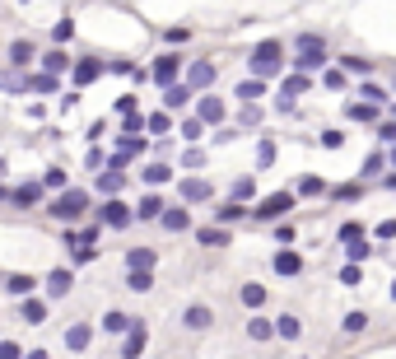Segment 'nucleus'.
<instances>
[{
  "mask_svg": "<svg viewBox=\"0 0 396 359\" xmlns=\"http://www.w3.org/2000/svg\"><path fill=\"white\" fill-rule=\"evenodd\" d=\"M350 117H354V122H373V117H378V108H373V103H354Z\"/></svg>",
  "mask_w": 396,
  "mask_h": 359,
  "instance_id": "nucleus-46",
  "label": "nucleus"
},
{
  "mask_svg": "<svg viewBox=\"0 0 396 359\" xmlns=\"http://www.w3.org/2000/svg\"><path fill=\"white\" fill-rule=\"evenodd\" d=\"M378 238H396V219H387V224H378Z\"/></svg>",
  "mask_w": 396,
  "mask_h": 359,
  "instance_id": "nucleus-58",
  "label": "nucleus"
},
{
  "mask_svg": "<svg viewBox=\"0 0 396 359\" xmlns=\"http://www.w3.org/2000/svg\"><path fill=\"white\" fill-rule=\"evenodd\" d=\"M168 126H173V122H168V117H164V112H154V117H150V131H154V136H164V131H168Z\"/></svg>",
  "mask_w": 396,
  "mask_h": 359,
  "instance_id": "nucleus-54",
  "label": "nucleus"
},
{
  "mask_svg": "<svg viewBox=\"0 0 396 359\" xmlns=\"http://www.w3.org/2000/svg\"><path fill=\"white\" fill-rule=\"evenodd\" d=\"M299 271H303L299 252H275V276H299Z\"/></svg>",
  "mask_w": 396,
  "mask_h": 359,
  "instance_id": "nucleus-15",
  "label": "nucleus"
},
{
  "mask_svg": "<svg viewBox=\"0 0 396 359\" xmlns=\"http://www.w3.org/2000/svg\"><path fill=\"white\" fill-rule=\"evenodd\" d=\"M0 177H5V159H0Z\"/></svg>",
  "mask_w": 396,
  "mask_h": 359,
  "instance_id": "nucleus-62",
  "label": "nucleus"
},
{
  "mask_svg": "<svg viewBox=\"0 0 396 359\" xmlns=\"http://www.w3.org/2000/svg\"><path fill=\"white\" fill-rule=\"evenodd\" d=\"M392 298H396V285H392Z\"/></svg>",
  "mask_w": 396,
  "mask_h": 359,
  "instance_id": "nucleus-63",
  "label": "nucleus"
},
{
  "mask_svg": "<svg viewBox=\"0 0 396 359\" xmlns=\"http://www.w3.org/2000/svg\"><path fill=\"white\" fill-rule=\"evenodd\" d=\"M182 163H187V168H200V163H205V154H200V150H187Z\"/></svg>",
  "mask_w": 396,
  "mask_h": 359,
  "instance_id": "nucleus-55",
  "label": "nucleus"
},
{
  "mask_svg": "<svg viewBox=\"0 0 396 359\" xmlns=\"http://www.w3.org/2000/svg\"><path fill=\"white\" fill-rule=\"evenodd\" d=\"M308 84H312L308 75H290V79H285V89H280V112H290V108H294V98L308 94Z\"/></svg>",
  "mask_w": 396,
  "mask_h": 359,
  "instance_id": "nucleus-6",
  "label": "nucleus"
},
{
  "mask_svg": "<svg viewBox=\"0 0 396 359\" xmlns=\"http://www.w3.org/2000/svg\"><path fill=\"white\" fill-rule=\"evenodd\" d=\"M196 238L205 243V248H224V243H229V234H224V229H196Z\"/></svg>",
  "mask_w": 396,
  "mask_h": 359,
  "instance_id": "nucleus-33",
  "label": "nucleus"
},
{
  "mask_svg": "<svg viewBox=\"0 0 396 359\" xmlns=\"http://www.w3.org/2000/svg\"><path fill=\"white\" fill-rule=\"evenodd\" d=\"M89 341H93V327H89V322H75V327L65 331V345H70V350H89Z\"/></svg>",
  "mask_w": 396,
  "mask_h": 359,
  "instance_id": "nucleus-17",
  "label": "nucleus"
},
{
  "mask_svg": "<svg viewBox=\"0 0 396 359\" xmlns=\"http://www.w3.org/2000/svg\"><path fill=\"white\" fill-rule=\"evenodd\" d=\"M42 317H47V308H42V303H38V298H24V322H29V327H38Z\"/></svg>",
  "mask_w": 396,
  "mask_h": 359,
  "instance_id": "nucleus-34",
  "label": "nucleus"
},
{
  "mask_svg": "<svg viewBox=\"0 0 396 359\" xmlns=\"http://www.w3.org/2000/svg\"><path fill=\"white\" fill-rule=\"evenodd\" d=\"M33 285H38V280H33L29 271H24V276H10V280H5V294H15V298H29V294H33Z\"/></svg>",
  "mask_w": 396,
  "mask_h": 359,
  "instance_id": "nucleus-20",
  "label": "nucleus"
},
{
  "mask_svg": "<svg viewBox=\"0 0 396 359\" xmlns=\"http://www.w3.org/2000/svg\"><path fill=\"white\" fill-rule=\"evenodd\" d=\"M182 322H187V327H191V331H205V327H210V322H214V312L205 308V303H191V308L182 312Z\"/></svg>",
  "mask_w": 396,
  "mask_h": 359,
  "instance_id": "nucleus-14",
  "label": "nucleus"
},
{
  "mask_svg": "<svg viewBox=\"0 0 396 359\" xmlns=\"http://www.w3.org/2000/svg\"><path fill=\"white\" fill-rule=\"evenodd\" d=\"M340 70H354V75H368V70H373V61H364V56H345V61H340Z\"/></svg>",
  "mask_w": 396,
  "mask_h": 359,
  "instance_id": "nucleus-40",
  "label": "nucleus"
},
{
  "mask_svg": "<svg viewBox=\"0 0 396 359\" xmlns=\"http://www.w3.org/2000/svg\"><path fill=\"white\" fill-rule=\"evenodd\" d=\"M70 33H75V24H70V19H61V24H52V42L61 47V42H70Z\"/></svg>",
  "mask_w": 396,
  "mask_h": 359,
  "instance_id": "nucleus-38",
  "label": "nucleus"
},
{
  "mask_svg": "<svg viewBox=\"0 0 396 359\" xmlns=\"http://www.w3.org/2000/svg\"><path fill=\"white\" fill-rule=\"evenodd\" d=\"M159 224H164L168 234H182V229H191V215H187L182 205H168V210H164V219H159Z\"/></svg>",
  "mask_w": 396,
  "mask_h": 359,
  "instance_id": "nucleus-10",
  "label": "nucleus"
},
{
  "mask_svg": "<svg viewBox=\"0 0 396 359\" xmlns=\"http://www.w3.org/2000/svg\"><path fill=\"white\" fill-rule=\"evenodd\" d=\"M177 70H182V56H159L154 61V84H164V94L177 84Z\"/></svg>",
  "mask_w": 396,
  "mask_h": 359,
  "instance_id": "nucleus-5",
  "label": "nucleus"
},
{
  "mask_svg": "<svg viewBox=\"0 0 396 359\" xmlns=\"http://www.w3.org/2000/svg\"><path fill=\"white\" fill-rule=\"evenodd\" d=\"M340 285H359V266H345L340 271Z\"/></svg>",
  "mask_w": 396,
  "mask_h": 359,
  "instance_id": "nucleus-56",
  "label": "nucleus"
},
{
  "mask_svg": "<svg viewBox=\"0 0 396 359\" xmlns=\"http://www.w3.org/2000/svg\"><path fill=\"white\" fill-rule=\"evenodd\" d=\"M98 219H103L107 229H126L136 215H131V205H122V201H103L98 205Z\"/></svg>",
  "mask_w": 396,
  "mask_h": 359,
  "instance_id": "nucleus-4",
  "label": "nucleus"
},
{
  "mask_svg": "<svg viewBox=\"0 0 396 359\" xmlns=\"http://www.w3.org/2000/svg\"><path fill=\"white\" fill-rule=\"evenodd\" d=\"M294 210V191H275V196H266V201L257 205V210H252V215L261 219V224H266V219H285Z\"/></svg>",
  "mask_w": 396,
  "mask_h": 359,
  "instance_id": "nucleus-3",
  "label": "nucleus"
},
{
  "mask_svg": "<svg viewBox=\"0 0 396 359\" xmlns=\"http://www.w3.org/2000/svg\"><path fill=\"white\" fill-rule=\"evenodd\" d=\"M126 271H154V252L150 248H131L126 252Z\"/></svg>",
  "mask_w": 396,
  "mask_h": 359,
  "instance_id": "nucleus-19",
  "label": "nucleus"
},
{
  "mask_svg": "<svg viewBox=\"0 0 396 359\" xmlns=\"http://www.w3.org/2000/svg\"><path fill=\"white\" fill-rule=\"evenodd\" d=\"M247 336H252V341H271L275 327L266 322V317H252V322H247Z\"/></svg>",
  "mask_w": 396,
  "mask_h": 359,
  "instance_id": "nucleus-29",
  "label": "nucleus"
},
{
  "mask_svg": "<svg viewBox=\"0 0 396 359\" xmlns=\"http://www.w3.org/2000/svg\"><path fill=\"white\" fill-rule=\"evenodd\" d=\"M252 191H257V187H252V177H238V182H233V201L243 205L247 196H252Z\"/></svg>",
  "mask_w": 396,
  "mask_h": 359,
  "instance_id": "nucleus-44",
  "label": "nucleus"
},
{
  "mask_svg": "<svg viewBox=\"0 0 396 359\" xmlns=\"http://www.w3.org/2000/svg\"><path fill=\"white\" fill-rule=\"evenodd\" d=\"M271 159H275V145H271V141H261V145H257V163H261V168H266Z\"/></svg>",
  "mask_w": 396,
  "mask_h": 359,
  "instance_id": "nucleus-51",
  "label": "nucleus"
},
{
  "mask_svg": "<svg viewBox=\"0 0 396 359\" xmlns=\"http://www.w3.org/2000/svg\"><path fill=\"white\" fill-rule=\"evenodd\" d=\"M359 94H364L368 103H373V108H382V103H387V89H382V84H364Z\"/></svg>",
  "mask_w": 396,
  "mask_h": 359,
  "instance_id": "nucleus-41",
  "label": "nucleus"
},
{
  "mask_svg": "<svg viewBox=\"0 0 396 359\" xmlns=\"http://www.w3.org/2000/svg\"><path fill=\"white\" fill-rule=\"evenodd\" d=\"M145 336H150V331H145V322L136 317V327L126 331V341H122V359H140V350H145Z\"/></svg>",
  "mask_w": 396,
  "mask_h": 359,
  "instance_id": "nucleus-8",
  "label": "nucleus"
},
{
  "mask_svg": "<svg viewBox=\"0 0 396 359\" xmlns=\"http://www.w3.org/2000/svg\"><path fill=\"white\" fill-rule=\"evenodd\" d=\"M392 163H396V150H392Z\"/></svg>",
  "mask_w": 396,
  "mask_h": 359,
  "instance_id": "nucleus-64",
  "label": "nucleus"
},
{
  "mask_svg": "<svg viewBox=\"0 0 396 359\" xmlns=\"http://www.w3.org/2000/svg\"><path fill=\"white\" fill-rule=\"evenodd\" d=\"M0 359H29V355H24L15 341H0Z\"/></svg>",
  "mask_w": 396,
  "mask_h": 359,
  "instance_id": "nucleus-50",
  "label": "nucleus"
},
{
  "mask_svg": "<svg viewBox=\"0 0 396 359\" xmlns=\"http://www.w3.org/2000/svg\"><path fill=\"white\" fill-rule=\"evenodd\" d=\"M196 117L200 122H224V103H219L214 94H205L200 98V108H196Z\"/></svg>",
  "mask_w": 396,
  "mask_h": 359,
  "instance_id": "nucleus-18",
  "label": "nucleus"
},
{
  "mask_svg": "<svg viewBox=\"0 0 396 359\" xmlns=\"http://www.w3.org/2000/svg\"><path fill=\"white\" fill-rule=\"evenodd\" d=\"M382 168H387V154H382V150H373V154L364 159V177H378Z\"/></svg>",
  "mask_w": 396,
  "mask_h": 359,
  "instance_id": "nucleus-35",
  "label": "nucleus"
},
{
  "mask_svg": "<svg viewBox=\"0 0 396 359\" xmlns=\"http://www.w3.org/2000/svg\"><path fill=\"white\" fill-rule=\"evenodd\" d=\"M29 61H38V51H33V42H24V38H19V42H10V65H15V70H24Z\"/></svg>",
  "mask_w": 396,
  "mask_h": 359,
  "instance_id": "nucleus-16",
  "label": "nucleus"
},
{
  "mask_svg": "<svg viewBox=\"0 0 396 359\" xmlns=\"http://www.w3.org/2000/svg\"><path fill=\"white\" fill-rule=\"evenodd\" d=\"M75 266H84V262H93V248H75V257H70Z\"/></svg>",
  "mask_w": 396,
  "mask_h": 359,
  "instance_id": "nucleus-57",
  "label": "nucleus"
},
{
  "mask_svg": "<svg viewBox=\"0 0 396 359\" xmlns=\"http://www.w3.org/2000/svg\"><path fill=\"white\" fill-rule=\"evenodd\" d=\"M140 177H145L150 187H164V182H173V168H168V163H150V168L140 173Z\"/></svg>",
  "mask_w": 396,
  "mask_h": 359,
  "instance_id": "nucleus-25",
  "label": "nucleus"
},
{
  "mask_svg": "<svg viewBox=\"0 0 396 359\" xmlns=\"http://www.w3.org/2000/svg\"><path fill=\"white\" fill-rule=\"evenodd\" d=\"M340 243H364V224H340Z\"/></svg>",
  "mask_w": 396,
  "mask_h": 359,
  "instance_id": "nucleus-43",
  "label": "nucleus"
},
{
  "mask_svg": "<svg viewBox=\"0 0 396 359\" xmlns=\"http://www.w3.org/2000/svg\"><path fill=\"white\" fill-rule=\"evenodd\" d=\"M131 327H136V317H126V312H117V308L103 317V331H112V336H117V331H131Z\"/></svg>",
  "mask_w": 396,
  "mask_h": 359,
  "instance_id": "nucleus-24",
  "label": "nucleus"
},
{
  "mask_svg": "<svg viewBox=\"0 0 396 359\" xmlns=\"http://www.w3.org/2000/svg\"><path fill=\"white\" fill-rule=\"evenodd\" d=\"M322 84H326V89H345V70H326Z\"/></svg>",
  "mask_w": 396,
  "mask_h": 359,
  "instance_id": "nucleus-49",
  "label": "nucleus"
},
{
  "mask_svg": "<svg viewBox=\"0 0 396 359\" xmlns=\"http://www.w3.org/2000/svg\"><path fill=\"white\" fill-rule=\"evenodd\" d=\"M205 84H214V65L210 61L187 65V89H205Z\"/></svg>",
  "mask_w": 396,
  "mask_h": 359,
  "instance_id": "nucleus-9",
  "label": "nucleus"
},
{
  "mask_svg": "<svg viewBox=\"0 0 396 359\" xmlns=\"http://www.w3.org/2000/svg\"><path fill=\"white\" fill-rule=\"evenodd\" d=\"M200 131H205V122H200V117H187L182 122V141H200Z\"/></svg>",
  "mask_w": 396,
  "mask_h": 359,
  "instance_id": "nucleus-42",
  "label": "nucleus"
},
{
  "mask_svg": "<svg viewBox=\"0 0 396 359\" xmlns=\"http://www.w3.org/2000/svg\"><path fill=\"white\" fill-rule=\"evenodd\" d=\"M42 187H52V191H70V182H65V173H61V168H47Z\"/></svg>",
  "mask_w": 396,
  "mask_h": 359,
  "instance_id": "nucleus-36",
  "label": "nucleus"
},
{
  "mask_svg": "<svg viewBox=\"0 0 396 359\" xmlns=\"http://www.w3.org/2000/svg\"><path fill=\"white\" fill-rule=\"evenodd\" d=\"M29 359H47V350H29Z\"/></svg>",
  "mask_w": 396,
  "mask_h": 359,
  "instance_id": "nucleus-60",
  "label": "nucleus"
},
{
  "mask_svg": "<svg viewBox=\"0 0 396 359\" xmlns=\"http://www.w3.org/2000/svg\"><path fill=\"white\" fill-rule=\"evenodd\" d=\"M280 56H285V47H280L275 38H271V42H261V47L252 51V61H247V65H252V79H271V75H280Z\"/></svg>",
  "mask_w": 396,
  "mask_h": 359,
  "instance_id": "nucleus-2",
  "label": "nucleus"
},
{
  "mask_svg": "<svg viewBox=\"0 0 396 359\" xmlns=\"http://www.w3.org/2000/svg\"><path fill=\"white\" fill-rule=\"evenodd\" d=\"M42 70H47L52 79H56V75H65V70H75V61H70V56H65V51L56 47V51H47V56H42Z\"/></svg>",
  "mask_w": 396,
  "mask_h": 359,
  "instance_id": "nucleus-13",
  "label": "nucleus"
},
{
  "mask_svg": "<svg viewBox=\"0 0 396 359\" xmlns=\"http://www.w3.org/2000/svg\"><path fill=\"white\" fill-rule=\"evenodd\" d=\"M56 84H61V79H52V75H33L29 79V89H38V94H56Z\"/></svg>",
  "mask_w": 396,
  "mask_h": 359,
  "instance_id": "nucleus-39",
  "label": "nucleus"
},
{
  "mask_svg": "<svg viewBox=\"0 0 396 359\" xmlns=\"http://www.w3.org/2000/svg\"><path fill=\"white\" fill-rule=\"evenodd\" d=\"M107 65L103 61H93V56H84V61H75V70H70V75H75V84H93V79L103 75Z\"/></svg>",
  "mask_w": 396,
  "mask_h": 359,
  "instance_id": "nucleus-11",
  "label": "nucleus"
},
{
  "mask_svg": "<svg viewBox=\"0 0 396 359\" xmlns=\"http://www.w3.org/2000/svg\"><path fill=\"white\" fill-rule=\"evenodd\" d=\"M266 94V79H243V84H238V98H243V103H252V98H261Z\"/></svg>",
  "mask_w": 396,
  "mask_h": 359,
  "instance_id": "nucleus-30",
  "label": "nucleus"
},
{
  "mask_svg": "<svg viewBox=\"0 0 396 359\" xmlns=\"http://www.w3.org/2000/svg\"><path fill=\"white\" fill-rule=\"evenodd\" d=\"M243 215H247V210H243L238 201H224L219 210H214V219H219V224H233V219H243Z\"/></svg>",
  "mask_w": 396,
  "mask_h": 359,
  "instance_id": "nucleus-31",
  "label": "nucleus"
},
{
  "mask_svg": "<svg viewBox=\"0 0 396 359\" xmlns=\"http://www.w3.org/2000/svg\"><path fill=\"white\" fill-rule=\"evenodd\" d=\"M359 191H364L359 182H345V187H331V196H335V201H354Z\"/></svg>",
  "mask_w": 396,
  "mask_h": 359,
  "instance_id": "nucleus-47",
  "label": "nucleus"
},
{
  "mask_svg": "<svg viewBox=\"0 0 396 359\" xmlns=\"http://www.w3.org/2000/svg\"><path fill=\"white\" fill-rule=\"evenodd\" d=\"M299 317H290V312H285V317H275V336H285V341H294V336H299Z\"/></svg>",
  "mask_w": 396,
  "mask_h": 359,
  "instance_id": "nucleus-27",
  "label": "nucleus"
},
{
  "mask_svg": "<svg viewBox=\"0 0 396 359\" xmlns=\"http://www.w3.org/2000/svg\"><path fill=\"white\" fill-rule=\"evenodd\" d=\"M378 141H382V145H392V150H396V122H382V126H378Z\"/></svg>",
  "mask_w": 396,
  "mask_h": 359,
  "instance_id": "nucleus-48",
  "label": "nucleus"
},
{
  "mask_svg": "<svg viewBox=\"0 0 396 359\" xmlns=\"http://www.w3.org/2000/svg\"><path fill=\"white\" fill-rule=\"evenodd\" d=\"M322 191H326L322 177H299V196H322Z\"/></svg>",
  "mask_w": 396,
  "mask_h": 359,
  "instance_id": "nucleus-37",
  "label": "nucleus"
},
{
  "mask_svg": "<svg viewBox=\"0 0 396 359\" xmlns=\"http://www.w3.org/2000/svg\"><path fill=\"white\" fill-rule=\"evenodd\" d=\"M70 285H75V271H70V266H56V271L47 276V294L61 298V294H70Z\"/></svg>",
  "mask_w": 396,
  "mask_h": 359,
  "instance_id": "nucleus-7",
  "label": "nucleus"
},
{
  "mask_svg": "<svg viewBox=\"0 0 396 359\" xmlns=\"http://www.w3.org/2000/svg\"><path fill=\"white\" fill-rule=\"evenodd\" d=\"M84 210H89V191H79V187L61 191L56 201L47 205V215H52V219H65V224H70V219H79Z\"/></svg>",
  "mask_w": 396,
  "mask_h": 359,
  "instance_id": "nucleus-1",
  "label": "nucleus"
},
{
  "mask_svg": "<svg viewBox=\"0 0 396 359\" xmlns=\"http://www.w3.org/2000/svg\"><path fill=\"white\" fill-rule=\"evenodd\" d=\"M364 327H368V317H364V312H345V331H350V336H359Z\"/></svg>",
  "mask_w": 396,
  "mask_h": 359,
  "instance_id": "nucleus-45",
  "label": "nucleus"
},
{
  "mask_svg": "<svg viewBox=\"0 0 396 359\" xmlns=\"http://www.w3.org/2000/svg\"><path fill=\"white\" fill-rule=\"evenodd\" d=\"M164 210H168V205L159 201V196H145V201L136 205V219H164Z\"/></svg>",
  "mask_w": 396,
  "mask_h": 359,
  "instance_id": "nucleus-22",
  "label": "nucleus"
},
{
  "mask_svg": "<svg viewBox=\"0 0 396 359\" xmlns=\"http://www.w3.org/2000/svg\"><path fill=\"white\" fill-rule=\"evenodd\" d=\"M247 303V308H261L266 303V285H243V294H238Z\"/></svg>",
  "mask_w": 396,
  "mask_h": 359,
  "instance_id": "nucleus-32",
  "label": "nucleus"
},
{
  "mask_svg": "<svg viewBox=\"0 0 396 359\" xmlns=\"http://www.w3.org/2000/svg\"><path fill=\"white\" fill-rule=\"evenodd\" d=\"M164 103L168 108H187V103H191V89H187V84H173V89L164 94Z\"/></svg>",
  "mask_w": 396,
  "mask_h": 359,
  "instance_id": "nucleus-28",
  "label": "nucleus"
},
{
  "mask_svg": "<svg viewBox=\"0 0 396 359\" xmlns=\"http://www.w3.org/2000/svg\"><path fill=\"white\" fill-rule=\"evenodd\" d=\"M122 187H126V173L122 168H107L103 177H98V191H103L107 201H117V191H122Z\"/></svg>",
  "mask_w": 396,
  "mask_h": 359,
  "instance_id": "nucleus-12",
  "label": "nucleus"
},
{
  "mask_svg": "<svg viewBox=\"0 0 396 359\" xmlns=\"http://www.w3.org/2000/svg\"><path fill=\"white\" fill-rule=\"evenodd\" d=\"M10 201H15V205H38V201H42V187H38V182H29V187H15V196H10Z\"/></svg>",
  "mask_w": 396,
  "mask_h": 359,
  "instance_id": "nucleus-26",
  "label": "nucleus"
},
{
  "mask_svg": "<svg viewBox=\"0 0 396 359\" xmlns=\"http://www.w3.org/2000/svg\"><path fill=\"white\" fill-rule=\"evenodd\" d=\"M382 187H392V191H396V173H392V177H382Z\"/></svg>",
  "mask_w": 396,
  "mask_h": 359,
  "instance_id": "nucleus-59",
  "label": "nucleus"
},
{
  "mask_svg": "<svg viewBox=\"0 0 396 359\" xmlns=\"http://www.w3.org/2000/svg\"><path fill=\"white\" fill-rule=\"evenodd\" d=\"M322 145H326V150H340L345 136H340V131H322Z\"/></svg>",
  "mask_w": 396,
  "mask_h": 359,
  "instance_id": "nucleus-53",
  "label": "nucleus"
},
{
  "mask_svg": "<svg viewBox=\"0 0 396 359\" xmlns=\"http://www.w3.org/2000/svg\"><path fill=\"white\" fill-rule=\"evenodd\" d=\"M126 289H136V294H150V289H154V276H150V271H126Z\"/></svg>",
  "mask_w": 396,
  "mask_h": 359,
  "instance_id": "nucleus-23",
  "label": "nucleus"
},
{
  "mask_svg": "<svg viewBox=\"0 0 396 359\" xmlns=\"http://www.w3.org/2000/svg\"><path fill=\"white\" fill-rule=\"evenodd\" d=\"M10 196H15V191H5V187H0V201H10Z\"/></svg>",
  "mask_w": 396,
  "mask_h": 359,
  "instance_id": "nucleus-61",
  "label": "nucleus"
},
{
  "mask_svg": "<svg viewBox=\"0 0 396 359\" xmlns=\"http://www.w3.org/2000/svg\"><path fill=\"white\" fill-rule=\"evenodd\" d=\"M182 201H210V182H200V177H187V182H182Z\"/></svg>",
  "mask_w": 396,
  "mask_h": 359,
  "instance_id": "nucleus-21",
  "label": "nucleus"
},
{
  "mask_svg": "<svg viewBox=\"0 0 396 359\" xmlns=\"http://www.w3.org/2000/svg\"><path fill=\"white\" fill-rule=\"evenodd\" d=\"M345 252H350V266H354V262H364V257H368V252H373V248H368V243H350V248H345Z\"/></svg>",
  "mask_w": 396,
  "mask_h": 359,
  "instance_id": "nucleus-52",
  "label": "nucleus"
}]
</instances>
